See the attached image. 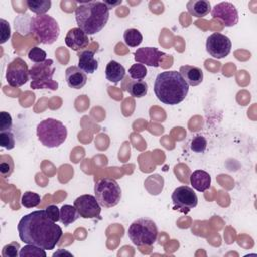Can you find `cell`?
<instances>
[{
	"mask_svg": "<svg viewBox=\"0 0 257 257\" xmlns=\"http://www.w3.org/2000/svg\"><path fill=\"white\" fill-rule=\"evenodd\" d=\"M20 240L44 250H52L62 237V229L51 221L44 210L24 215L17 225Z\"/></svg>",
	"mask_w": 257,
	"mask_h": 257,
	"instance_id": "6da1fadb",
	"label": "cell"
},
{
	"mask_svg": "<svg viewBox=\"0 0 257 257\" xmlns=\"http://www.w3.org/2000/svg\"><path fill=\"white\" fill-rule=\"evenodd\" d=\"M154 92L161 102L175 105L186 98L189 85L179 71H163L155 79Z\"/></svg>",
	"mask_w": 257,
	"mask_h": 257,
	"instance_id": "7a4b0ae2",
	"label": "cell"
},
{
	"mask_svg": "<svg viewBox=\"0 0 257 257\" xmlns=\"http://www.w3.org/2000/svg\"><path fill=\"white\" fill-rule=\"evenodd\" d=\"M109 8L103 1L80 2L75 8V19L78 27L86 34L99 32L107 23Z\"/></svg>",
	"mask_w": 257,
	"mask_h": 257,
	"instance_id": "3957f363",
	"label": "cell"
},
{
	"mask_svg": "<svg viewBox=\"0 0 257 257\" xmlns=\"http://www.w3.org/2000/svg\"><path fill=\"white\" fill-rule=\"evenodd\" d=\"M36 135L44 147L57 148L66 140L67 128L60 120L48 117L37 124Z\"/></svg>",
	"mask_w": 257,
	"mask_h": 257,
	"instance_id": "277c9868",
	"label": "cell"
},
{
	"mask_svg": "<svg viewBox=\"0 0 257 257\" xmlns=\"http://www.w3.org/2000/svg\"><path fill=\"white\" fill-rule=\"evenodd\" d=\"M29 31L38 42L49 45L54 43L60 34V28L56 19L48 14L37 15L30 20Z\"/></svg>",
	"mask_w": 257,
	"mask_h": 257,
	"instance_id": "5b68a950",
	"label": "cell"
},
{
	"mask_svg": "<svg viewBox=\"0 0 257 257\" xmlns=\"http://www.w3.org/2000/svg\"><path fill=\"white\" fill-rule=\"evenodd\" d=\"M158 227L150 218H139L135 220L127 229V235L134 245L152 246L158 238Z\"/></svg>",
	"mask_w": 257,
	"mask_h": 257,
	"instance_id": "8992f818",
	"label": "cell"
},
{
	"mask_svg": "<svg viewBox=\"0 0 257 257\" xmlns=\"http://www.w3.org/2000/svg\"><path fill=\"white\" fill-rule=\"evenodd\" d=\"M54 72V62L50 58L32 64L29 69V77L31 79L30 87L33 89L56 90L58 88V82L52 79Z\"/></svg>",
	"mask_w": 257,
	"mask_h": 257,
	"instance_id": "52a82bcc",
	"label": "cell"
},
{
	"mask_svg": "<svg viewBox=\"0 0 257 257\" xmlns=\"http://www.w3.org/2000/svg\"><path fill=\"white\" fill-rule=\"evenodd\" d=\"M94 195L101 207L112 208L121 199V189L114 179L102 178L94 185Z\"/></svg>",
	"mask_w": 257,
	"mask_h": 257,
	"instance_id": "ba28073f",
	"label": "cell"
},
{
	"mask_svg": "<svg viewBox=\"0 0 257 257\" xmlns=\"http://www.w3.org/2000/svg\"><path fill=\"white\" fill-rule=\"evenodd\" d=\"M6 81L12 87H20L29 79V69L27 63L21 58L16 57L8 63L6 69Z\"/></svg>",
	"mask_w": 257,
	"mask_h": 257,
	"instance_id": "9c48e42d",
	"label": "cell"
},
{
	"mask_svg": "<svg viewBox=\"0 0 257 257\" xmlns=\"http://www.w3.org/2000/svg\"><path fill=\"white\" fill-rule=\"evenodd\" d=\"M232 42L228 36L220 32H214L206 40V50L214 58L221 59L229 55Z\"/></svg>",
	"mask_w": 257,
	"mask_h": 257,
	"instance_id": "30bf717a",
	"label": "cell"
},
{
	"mask_svg": "<svg viewBox=\"0 0 257 257\" xmlns=\"http://www.w3.org/2000/svg\"><path fill=\"white\" fill-rule=\"evenodd\" d=\"M172 201L175 209L187 212L197 206L198 197L191 187L180 186L172 193Z\"/></svg>",
	"mask_w": 257,
	"mask_h": 257,
	"instance_id": "8fae6325",
	"label": "cell"
},
{
	"mask_svg": "<svg viewBox=\"0 0 257 257\" xmlns=\"http://www.w3.org/2000/svg\"><path fill=\"white\" fill-rule=\"evenodd\" d=\"M79 216L83 219H95L100 216L101 206L95 196L84 194L77 197L73 202Z\"/></svg>",
	"mask_w": 257,
	"mask_h": 257,
	"instance_id": "7c38bea8",
	"label": "cell"
},
{
	"mask_svg": "<svg viewBox=\"0 0 257 257\" xmlns=\"http://www.w3.org/2000/svg\"><path fill=\"white\" fill-rule=\"evenodd\" d=\"M213 19L220 20L226 27L234 26L238 23L239 15L236 6L231 2H220L211 9Z\"/></svg>",
	"mask_w": 257,
	"mask_h": 257,
	"instance_id": "4fadbf2b",
	"label": "cell"
},
{
	"mask_svg": "<svg viewBox=\"0 0 257 257\" xmlns=\"http://www.w3.org/2000/svg\"><path fill=\"white\" fill-rule=\"evenodd\" d=\"M165 55V52L159 50L156 47H141L138 48L135 52V60L136 62L144 65L159 67L160 60Z\"/></svg>",
	"mask_w": 257,
	"mask_h": 257,
	"instance_id": "5bb4252c",
	"label": "cell"
},
{
	"mask_svg": "<svg viewBox=\"0 0 257 257\" xmlns=\"http://www.w3.org/2000/svg\"><path fill=\"white\" fill-rule=\"evenodd\" d=\"M65 44L74 51H81L89 44L87 34L79 27H73L68 30L65 36Z\"/></svg>",
	"mask_w": 257,
	"mask_h": 257,
	"instance_id": "9a60e30c",
	"label": "cell"
},
{
	"mask_svg": "<svg viewBox=\"0 0 257 257\" xmlns=\"http://www.w3.org/2000/svg\"><path fill=\"white\" fill-rule=\"evenodd\" d=\"M65 79L67 85L73 89L82 88L87 81L86 73H84L78 66H69L65 70Z\"/></svg>",
	"mask_w": 257,
	"mask_h": 257,
	"instance_id": "2e32d148",
	"label": "cell"
},
{
	"mask_svg": "<svg viewBox=\"0 0 257 257\" xmlns=\"http://www.w3.org/2000/svg\"><path fill=\"white\" fill-rule=\"evenodd\" d=\"M78 67L84 72L92 74L98 68V62L94 58V51L83 49L78 52Z\"/></svg>",
	"mask_w": 257,
	"mask_h": 257,
	"instance_id": "e0dca14e",
	"label": "cell"
},
{
	"mask_svg": "<svg viewBox=\"0 0 257 257\" xmlns=\"http://www.w3.org/2000/svg\"><path fill=\"white\" fill-rule=\"evenodd\" d=\"M180 74L183 76L188 85L197 86L199 85L204 78L203 71L200 67L194 65H183L179 70Z\"/></svg>",
	"mask_w": 257,
	"mask_h": 257,
	"instance_id": "ac0fdd59",
	"label": "cell"
},
{
	"mask_svg": "<svg viewBox=\"0 0 257 257\" xmlns=\"http://www.w3.org/2000/svg\"><path fill=\"white\" fill-rule=\"evenodd\" d=\"M190 183L198 192H205L211 187V176L204 170H196L190 176Z\"/></svg>",
	"mask_w": 257,
	"mask_h": 257,
	"instance_id": "d6986e66",
	"label": "cell"
},
{
	"mask_svg": "<svg viewBox=\"0 0 257 257\" xmlns=\"http://www.w3.org/2000/svg\"><path fill=\"white\" fill-rule=\"evenodd\" d=\"M187 10L191 15L203 18L211 12V3L207 0H190L187 2Z\"/></svg>",
	"mask_w": 257,
	"mask_h": 257,
	"instance_id": "ffe728a7",
	"label": "cell"
},
{
	"mask_svg": "<svg viewBox=\"0 0 257 257\" xmlns=\"http://www.w3.org/2000/svg\"><path fill=\"white\" fill-rule=\"evenodd\" d=\"M125 75L124 67L115 60H110L105 67V77L108 81L117 83L123 79Z\"/></svg>",
	"mask_w": 257,
	"mask_h": 257,
	"instance_id": "44dd1931",
	"label": "cell"
},
{
	"mask_svg": "<svg viewBox=\"0 0 257 257\" xmlns=\"http://www.w3.org/2000/svg\"><path fill=\"white\" fill-rule=\"evenodd\" d=\"M145 188L151 195H159L164 187V178L159 174L150 175L145 180Z\"/></svg>",
	"mask_w": 257,
	"mask_h": 257,
	"instance_id": "7402d4cb",
	"label": "cell"
},
{
	"mask_svg": "<svg viewBox=\"0 0 257 257\" xmlns=\"http://www.w3.org/2000/svg\"><path fill=\"white\" fill-rule=\"evenodd\" d=\"M79 214L76 210V208L74 207V205H63L60 208V222L64 225V226H68L71 223L75 222L78 218H79Z\"/></svg>",
	"mask_w": 257,
	"mask_h": 257,
	"instance_id": "603a6c76",
	"label": "cell"
},
{
	"mask_svg": "<svg viewBox=\"0 0 257 257\" xmlns=\"http://www.w3.org/2000/svg\"><path fill=\"white\" fill-rule=\"evenodd\" d=\"M148 83L145 80H132L126 88L131 96L135 98L144 97L148 93Z\"/></svg>",
	"mask_w": 257,
	"mask_h": 257,
	"instance_id": "cb8c5ba5",
	"label": "cell"
},
{
	"mask_svg": "<svg viewBox=\"0 0 257 257\" xmlns=\"http://www.w3.org/2000/svg\"><path fill=\"white\" fill-rule=\"evenodd\" d=\"M26 4L29 10L37 15L45 14L51 7L50 0H27Z\"/></svg>",
	"mask_w": 257,
	"mask_h": 257,
	"instance_id": "d4e9b609",
	"label": "cell"
},
{
	"mask_svg": "<svg viewBox=\"0 0 257 257\" xmlns=\"http://www.w3.org/2000/svg\"><path fill=\"white\" fill-rule=\"evenodd\" d=\"M123 41L130 47H137L143 41L142 33L136 28H128L123 33Z\"/></svg>",
	"mask_w": 257,
	"mask_h": 257,
	"instance_id": "484cf974",
	"label": "cell"
},
{
	"mask_svg": "<svg viewBox=\"0 0 257 257\" xmlns=\"http://www.w3.org/2000/svg\"><path fill=\"white\" fill-rule=\"evenodd\" d=\"M14 171V162L11 156L2 155L0 157V174L3 178H8Z\"/></svg>",
	"mask_w": 257,
	"mask_h": 257,
	"instance_id": "4316f807",
	"label": "cell"
},
{
	"mask_svg": "<svg viewBox=\"0 0 257 257\" xmlns=\"http://www.w3.org/2000/svg\"><path fill=\"white\" fill-rule=\"evenodd\" d=\"M41 198L37 193L27 191L21 196V205L25 208H34L40 204Z\"/></svg>",
	"mask_w": 257,
	"mask_h": 257,
	"instance_id": "83f0119b",
	"label": "cell"
},
{
	"mask_svg": "<svg viewBox=\"0 0 257 257\" xmlns=\"http://www.w3.org/2000/svg\"><path fill=\"white\" fill-rule=\"evenodd\" d=\"M20 257H26V256H35V257H46V252L44 249L37 247L35 245L26 244L23 248L20 249L19 252Z\"/></svg>",
	"mask_w": 257,
	"mask_h": 257,
	"instance_id": "f1b7e54d",
	"label": "cell"
},
{
	"mask_svg": "<svg viewBox=\"0 0 257 257\" xmlns=\"http://www.w3.org/2000/svg\"><path fill=\"white\" fill-rule=\"evenodd\" d=\"M147 67L141 63H135L128 68V74L134 80H143L147 75Z\"/></svg>",
	"mask_w": 257,
	"mask_h": 257,
	"instance_id": "f546056e",
	"label": "cell"
},
{
	"mask_svg": "<svg viewBox=\"0 0 257 257\" xmlns=\"http://www.w3.org/2000/svg\"><path fill=\"white\" fill-rule=\"evenodd\" d=\"M190 148L193 152L195 153H204L206 148H207V140L204 136L202 135H197L195 136L192 141Z\"/></svg>",
	"mask_w": 257,
	"mask_h": 257,
	"instance_id": "4dcf8cb0",
	"label": "cell"
},
{
	"mask_svg": "<svg viewBox=\"0 0 257 257\" xmlns=\"http://www.w3.org/2000/svg\"><path fill=\"white\" fill-rule=\"evenodd\" d=\"M0 146L6 150H12L15 147V138L11 131L0 132Z\"/></svg>",
	"mask_w": 257,
	"mask_h": 257,
	"instance_id": "1f68e13d",
	"label": "cell"
},
{
	"mask_svg": "<svg viewBox=\"0 0 257 257\" xmlns=\"http://www.w3.org/2000/svg\"><path fill=\"white\" fill-rule=\"evenodd\" d=\"M27 56L34 63H38V62H42V61L46 60V52L38 46L30 48Z\"/></svg>",
	"mask_w": 257,
	"mask_h": 257,
	"instance_id": "d6a6232c",
	"label": "cell"
},
{
	"mask_svg": "<svg viewBox=\"0 0 257 257\" xmlns=\"http://www.w3.org/2000/svg\"><path fill=\"white\" fill-rule=\"evenodd\" d=\"M20 245L17 242H11L9 244H6L2 248V256L3 257H16L19 255L20 252Z\"/></svg>",
	"mask_w": 257,
	"mask_h": 257,
	"instance_id": "836d02e7",
	"label": "cell"
},
{
	"mask_svg": "<svg viewBox=\"0 0 257 257\" xmlns=\"http://www.w3.org/2000/svg\"><path fill=\"white\" fill-rule=\"evenodd\" d=\"M12 130V117L6 111L0 112V132H7Z\"/></svg>",
	"mask_w": 257,
	"mask_h": 257,
	"instance_id": "e575fe53",
	"label": "cell"
},
{
	"mask_svg": "<svg viewBox=\"0 0 257 257\" xmlns=\"http://www.w3.org/2000/svg\"><path fill=\"white\" fill-rule=\"evenodd\" d=\"M0 27H1V38H0V43L3 44L5 43L11 36V28L5 19L1 18L0 19Z\"/></svg>",
	"mask_w": 257,
	"mask_h": 257,
	"instance_id": "d590c367",
	"label": "cell"
},
{
	"mask_svg": "<svg viewBox=\"0 0 257 257\" xmlns=\"http://www.w3.org/2000/svg\"><path fill=\"white\" fill-rule=\"evenodd\" d=\"M45 212L47 217L53 221V222H58L60 220V209L55 206V205H49L45 208Z\"/></svg>",
	"mask_w": 257,
	"mask_h": 257,
	"instance_id": "8d00e7d4",
	"label": "cell"
},
{
	"mask_svg": "<svg viewBox=\"0 0 257 257\" xmlns=\"http://www.w3.org/2000/svg\"><path fill=\"white\" fill-rule=\"evenodd\" d=\"M105 4H106V6L109 8V9H111L113 6H115V5H118V4H121V0H118V1H116V2H111V1H103Z\"/></svg>",
	"mask_w": 257,
	"mask_h": 257,
	"instance_id": "74e56055",
	"label": "cell"
},
{
	"mask_svg": "<svg viewBox=\"0 0 257 257\" xmlns=\"http://www.w3.org/2000/svg\"><path fill=\"white\" fill-rule=\"evenodd\" d=\"M63 253H65V254H68V255H72L71 253H69L68 251H63V250H59V251H57V252H55L54 254H53V256H57V255H59V254H63Z\"/></svg>",
	"mask_w": 257,
	"mask_h": 257,
	"instance_id": "f35d334b",
	"label": "cell"
}]
</instances>
